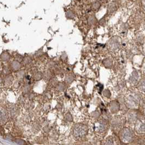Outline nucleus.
<instances>
[{
    "mask_svg": "<svg viewBox=\"0 0 145 145\" xmlns=\"http://www.w3.org/2000/svg\"><path fill=\"white\" fill-rule=\"evenodd\" d=\"M143 5H144V7H145V0L143 1Z\"/></svg>",
    "mask_w": 145,
    "mask_h": 145,
    "instance_id": "10",
    "label": "nucleus"
},
{
    "mask_svg": "<svg viewBox=\"0 0 145 145\" xmlns=\"http://www.w3.org/2000/svg\"><path fill=\"white\" fill-rule=\"evenodd\" d=\"M22 61L24 62V65H28V64H30V63L32 62V58L29 56H26V57H24L23 60Z\"/></svg>",
    "mask_w": 145,
    "mask_h": 145,
    "instance_id": "5",
    "label": "nucleus"
},
{
    "mask_svg": "<svg viewBox=\"0 0 145 145\" xmlns=\"http://www.w3.org/2000/svg\"><path fill=\"white\" fill-rule=\"evenodd\" d=\"M100 4L98 2H96L93 4V8H94V10H98V9L100 7Z\"/></svg>",
    "mask_w": 145,
    "mask_h": 145,
    "instance_id": "7",
    "label": "nucleus"
},
{
    "mask_svg": "<svg viewBox=\"0 0 145 145\" xmlns=\"http://www.w3.org/2000/svg\"><path fill=\"white\" fill-rule=\"evenodd\" d=\"M22 68V64L18 60H14L13 61L11 64V68L14 70V71H18L21 69Z\"/></svg>",
    "mask_w": 145,
    "mask_h": 145,
    "instance_id": "3",
    "label": "nucleus"
},
{
    "mask_svg": "<svg viewBox=\"0 0 145 145\" xmlns=\"http://www.w3.org/2000/svg\"><path fill=\"white\" fill-rule=\"evenodd\" d=\"M34 78L36 80H41L42 78V74L40 72H36V73L34 74Z\"/></svg>",
    "mask_w": 145,
    "mask_h": 145,
    "instance_id": "4",
    "label": "nucleus"
},
{
    "mask_svg": "<svg viewBox=\"0 0 145 145\" xmlns=\"http://www.w3.org/2000/svg\"><path fill=\"white\" fill-rule=\"evenodd\" d=\"M87 132V129L85 125H77L74 128L73 130V135L75 137L77 138H81V137H84L86 135Z\"/></svg>",
    "mask_w": 145,
    "mask_h": 145,
    "instance_id": "1",
    "label": "nucleus"
},
{
    "mask_svg": "<svg viewBox=\"0 0 145 145\" xmlns=\"http://www.w3.org/2000/svg\"><path fill=\"white\" fill-rule=\"evenodd\" d=\"M25 70H20L18 72V77L19 78H23L25 77Z\"/></svg>",
    "mask_w": 145,
    "mask_h": 145,
    "instance_id": "6",
    "label": "nucleus"
},
{
    "mask_svg": "<svg viewBox=\"0 0 145 145\" xmlns=\"http://www.w3.org/2000/svg\"><path fill=\"white\" fill-rule=\"evenodd\" d=\"M140 89L141 90L145 91V80H143L142 82H141Z\"/></svg>",
    "mask_w": 145,
    "mask_h": 145,
    "instance_id": "9",
    "label": "nucleus"
},
{
    "mask_svg": "<svg viewBox=\"0 0 145 145\" xmlns=\"http://www.w3.org/2000/svg\"><path fill=\"white\" fill-rule=\"evenodd\" d=\"M121 138H122V140H123L124 142H128L131 140L132 138V135L130 131L126 129L122 133V135H121Z\"/></svg>",
    "mask_w": 145,
    "mask_h": 145,
    "instance_id": "2",
    "label": "nucleus"
},
{
    "mask_svg": "<svg viewBox=\"0 0 145 145\" xmlns=\"http://www.w3.org/2000/svg\"><path fill=\"white\" fill-rule=\"evenodd\" d=\"M67 17L68 18H73V16H74V15H73V14H72V13L71 12V11H69V12L67 13Z\"/></svg>",
    "mask_w": 145,
    "mask_h": 145,
    "instance_id": "8",
    "label": "nucleus"
}]
</instances>
